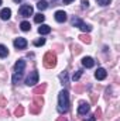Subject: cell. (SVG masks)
Segmentation results:
<instances>
[{
    "instance_id": "obj_1",
    "label": "cell",
    "mask_w": 120,
    "mask_h": 121,
    "mask_svg": "<svg viewBox=\"0 0 120 121\" xmlns=\"http://www.w3.org/2000/svg\"><path fill=\"white\" fill-rule=\"evenodd\" d=\"M69 110V94L68 90H61L58 94V111L61 114H65Z\"/></svg>"
},
{
    "instance_id": "obj_2",
    "label": "cell",
    "mask_w": 120,
    "mask_h": 121,
    "mask_svg": "<svg viewBox=\"0 0 120 121\" xmlns=\"http://www.w3.org/2000/svg\"><path fill=\"white\" fill-rule=\"evenodd\" d=\"M24 69H26V60L24 59H18L14 65V75H13V83L17 85L21 78H23V73H24Z\"/></svg>"
},
{
    "instance_id": "obj_3",
    "label": "cell",
    "mask_w": 120,
    "mask_h": 121,
    "mask_svg": "<svg viewBox=\"0 0 120 121\" xmlns=\"http://www.w3.org/2000/svg\"><path fill=\"white\" fill-rule=\"evenodd\" d=\"M55 65H57V55H55L52 51L47 52V54L44 55V66L48 68V69H52Z\"/></svg>"
},
{
    "instance_id": "obj_4",
    "label": "cell",
    "mask_w": 120,
    "mask_h": 121,
    "mask_svg": "<svg viewBox=\"0 0 120 121\" xmlns=\"http://www.w3.org/2000/svg\"><path fill=\"white\" fill-rule=\"evenodd\" d=\"M72 26L81 28V31H83V32H90V31H92V27H90L89 24H85V23H83L81 18H78V17H74V18H72Z\"/></svg>"
},
{
    "instance_id": "obj_5",
    "label": "cell",
    "mask_w": 120,
    "mask_h": 121,
    "mask_svg": "<svg viewBox=\"0 0 120 121\" xmlns=\"http://www.w3.org/2000/svg\"><path fill=\"white\" fill-rule=\"evenodd\" d=\"M42 99L41 97H38V96H35V99H34V103L30 106V113L31 114H38L40 111H41V107H42Z\"/></svg>"
},
{
    "instance_id": "obj_6",
    "label": "cell",
    "mask_w": 120,
    "mask_h": 121,
    "mask_svg": "<svg viewBox=\"0 0 120 121\" xmlns=\"http://www.w3.org/2000/svg\"><path fill=\"white\" fill-rule=\"evenodd\" d=\"M32 7H31L30 4H23L20 9H18V14L21 16V17H30V16H32Z\"/></svg>"
},
{
    "instance_id": "obj_7",
    "label": "cell",
    "mask_w": 120,
    "mask_h": 121,
    "mask_svg": "<svg viewBox=\"0 0 120 121\" xmlns=\"http://www.w3.org/2000/svg\"><path fill=\"white\" fill-rule=\"evenodd\" d=\"M38 72L37 70H32L30 75H28V78L26 79V85L27 86H34V85H37L38 83Z\"/></svg>"
},
{
    "instance_id": "obj_8",
    "label": "cell",
    "mask_w": 120,
    "mask_h": 121,
    "mask_svg": "<svg viewBox=\"0 0 120 121\" xmlns=\"http://www.w3.org/2000/svg\"><path fill=\"white\" fill-rule=\"evenodd\" d=\"M14 47H16L17 49H24V48L27 47V39H26V38H21V37L16 38V39H14Z\"/></svg>"
},
{
    "instance_id": "obj_9",
    "label": "cell",
    "mask_w": 120,
    "mask_h": 121,
    "mask_svg": "<svg viewBox=\"0 0 120 121\" xmlns=\"http://www.w3.org/2000/svg\"><path fill=\"white\" fill-rule=\"evenodd\" d=\"M90 110L89 104L88 103H85V101H82L81 104H79V107H78V113L81 114V116H85V114H88Z\"/></svg>"
},
{
    "instance_id": "obj_10",
    "label": "cell",
    "mask_w": 120,
    "mask_h": 121,
    "mask_svg": "<svg viewBox=\"0 0 120 121\" xmlns=\"http://www.w3.org/2000/svg\"><path fill=\"white\" fill-rule=\"evenodd\" d=\"M106 76H107V72L103 68H97V70L95 72V78L97 80H103V79H106Z\"/></svg>"
},
{
    "instance_id": "obj_11",
    "label": "cell",
    "mask_w": 120,
    "mask_h": 121,
    "mask_svg": "<svg viewBox=\"0 0 120 121\" xmlns=\"http://www.w3.org/2000/svg\"><path fill=\"white\" fill-rule=\"evenodd\" d=\"M55 20H57L58 23H65V21H66V13H65L64 10H58V11L55 13Z\"/></svg>"
},
{
    "instance_id": "obj_12",
    "label": "cell",
    "mask_w": 120,
    "mask_h": 121,
    "mask_svg": "<svg viewBox=\"0 0 120 121\" xmlns=\"http://www.w3.org/2000/svg\"><path fill=\"white\" fill-rule=\"evenodd\" d=\"M10 16H11V10H10V9H7V7H6V9H3V10L0 11V18H1V20H4V21H6V20H9V18H10Z\"/></svg>"
},
{
    "instance_id": "obj_13",
    "label": "cell",
    "mask_w": 120,
    "mask_h": 121,
    "mask_svg": "<svg viewBox=\"0 0 120 121\" xmlns=\"http://www.w3.org/2000/svg\"><path fill=\"white\" fill-rule=\"evenodd\" d=\"M82 65H83L85 68H92V66L95 65V60H93V58H90V56H85V58L82 59Z\"/></svg>"
},
{
    "instance_id": "obj_14",
    "label": "cell",
    "mask_w": 120,
    "mask_h": 121,
    "mask_svg": "<svg viewBox=\"0 0 120 121\" xmlns=\"http://www.w3.org/2000/svg\"><path fill=\"white\" fill-rule=\"evenodd\" d=\"M38 32L41 35H45V34H50L51 32V27L47 26V24H41V27H38Z\"/></svg>"
},
{
    "instance_id": "obj_15",
    "label": "cell",
    "mask_w": 120,
    "mask_h": 121,
    "mask_svg": "<svg viewBox=\"0 0 120 121\" xmlns=\"http://www.w3.org/2000/svg\"><path fill=\"white\" fill-rule=\"evenodd\" d=\"M45 90H47V83H42L41 86H38V87L34 89V94L35 96H40V94H42Z\"/></svg>"
},
{
    "instance_id": "obj_16",
    "label": "cell",
    "mask_w": 120,
    "mask_h": 121,
    "mask_svg": "<svg viewBox=\"0 0 120 121\" xmlns=\"http://www.w3.org/2000/svg\"><path fill=\"white\" fill-rule=\"evenodd\" d=\"M48 7V3L45 1V0H40L38 3H37V9L40 10V11H42V10H45Z\"/></svg>"
},
{
    "instance_id": "obj_17",
    "label": "cell",
    "mask_w": 120,
    "mask_h": 121,
    "mask_svg": "<svg viewBox=\"0 0 120 121\" xmlns=\"http://www.w3.org/2000/svg\"><path fill=\"white\" fill-rule=\"evenodd\" d=\"M23 114H24V107H23V106H18V107L14 110V116H16V117H23Z\"/></svg>"
},
{
    "instance_id": "obj_18",
    "label": "cell",
    "mask_w": 120,
    "mask_h": 121,
    "mask_svg": "<svg viewBox=\"0 0 120 121\" xmlns=\"http://www.w3.org/2000/svg\"><path fill=\"white\" fill-rule=\"evenodd\" d=\"M7 55H9V49H7L4 45L0 44V58H6Z\"/></svg>"
},
{
    "instance_id": "obj_19",
    "label": "cell",
    "mask_w": 120,
    "mask_h": 121,
    "mask_svg": "<svg viewBox=\"0 0 120 121\" xmlns=\"http://www.w3.org/2000/svg\"><path fill=\"white\" fill-rule=\"evenodd\" d=\"M44 20H45V16H44V14H41V13L35 14V17H34V21H35V23H38V24H40V23H42Z\"/></svg>"
},
{
    "instance_id": "obj_20",
    "label": "cell",
    "mask_w": 120,
    "mask_h": 121,
    "mask_svg": "<svg viewBox=\"0 0 120 121\" xmlns=\"http://www.w3.org/2000/svg\"><path fill=\"white\" fill-rule=\"evenodd\" d=\"M20 28L23 31H30L31 30V26H30V23L28 21H23L21 24H20Z\"/></svg>"
},
{
    "instance_id": "obj_21",
    "label": "cell",
    "mask_w": 120,
    "mask_h": 121,
    "mask_svg": "<svg viewBox=\"0 0 120 121\" xmlns=\"http://www.w3.org/2000/svg\"><path fill=\"white\" fill-rule=\"evenodd\" d=\"M79 38H81V41L82 42H85V44H90V37L89 35H86V34H82V35H79Z\"/></svg>"
},
{
    "instance_id": "obj_22",
    "label": "cell",
    "mask_w": 120,
    "mask_h": 121,
    "mask_svg": "<svg viewBox=\"0 0 120 121\" xmlns=\"http://www.w3.org/2000/svg\"><path fill=\"white\" fill-rule=\"evenodd\" d=\"M44 44H45V38H38V39L34 41V45L35 47H42Z\"/></svg>"
},
{
    "instance_id": "obj_23",
    "label": "cell",
    "mask_w": 120,
    "mask_h": 121,
    "mask_svg": "<svg viewBox=\"0 0 120 121\" xmlns=\"http://www.w3.org/2000/svg\"><path fill=\"white\" fill-rule=\"evenodd\" d=\"M82 73H83L82 70H76V73H74V76H72V80H74V82L79 80V78L82 76Z\"/></svg>"
},
{
    "instance_id": "obj_24",
    "label": "cell",
    "mask_w": 120,
    "mask_h": 121,
    "mask_svg": "<svg viewBox=\"0 0 120 121\" xmlns=\"http://www.w3.org/2000/svg\"><path fill=\"white\" fill-rule=\"evenodd\" d=\"M60 79L64 82V83H66V82H68V73H66V72L61 73V75H60Z\"/></svg>"
},
{
    "instance_id": "obj_25",
    "label": "cell",
    "mask_w": 120,
    "mask_h": 121,
    "mask_svg": "<svg viewBox=\"0 0 120 121\" xmlns=\"http://www.w3.org/2000/svg\"><path fill=\"white\" fill-rule=\"evenodd\" d=\"M4 106H7V100L4 96H0V107H4Z\"/></svg>"
},
{
    "instance_id": "obj_26",
    "label": "cell",
    "mask_w": 120,
    "mask_h": 121,
    "mask_svg": "<svg viewBox=\"0 0 120 121\" xmlns=\"http://www.w3.org/2000/svg\"><path fill=\"white\" fill-rule=\"evenodd\" d=\"M97 1V4H100V6H107L109 3H110V0H96Z\"/></svg>"
},
{
    "instance_id": "obj_27",
    "label": "cell",
    "mask_w": 120,
    "mask_h": 121,
    "mask_svg": "<svg viewBox=\"0 0 120 121\" xmlns=\"http://www.w3.org/2000/svg\"><path fill=\"white\" fill-rule=\"evenodd\" d=\"M82 7H83V9H88V7H89V1H88V0H83V1H82Z\"/></svg>"
},
{
    "instance_id": "obj_28",
    "label": "cell",
    "mask_w": 120,
    "mask_h": 121,
    "mask_svg": "<svg viewBox=\"0 0 120 121\" xmlns=\"http://www.w3.org/2000/svg\"><path fill=\"white\" fill-rule=\"evenodd\" d=\"M74 52H75V54H81V47H78V45L74 47Z\"/></svg>"
},
{
    "instance_id": "obj_29",
    "label": "cell",
    "mask_w": 120,
    "mask_h": 121,
    "mask_svg": "<svg viewBox=\"0 0 120 121\" xmlns=\"http://www.w3.org/2000/svg\"><path fill=\"white\" fill-rule=\"evenodd\" d=\"M71 1H74V0H64V3H65V4H69Z\"/></svg>"
},
{
    "instance_id": "obj_30",
    "label": "cell",
    "mask_w": 120,
    "mask_h": 121,
    "mask_svg": "<svg viewBox=\"0 0 120 121\" xmlns=\"http://www.w3.org/2000/svg\"><path fill=\"white\" fill-rule=\"evenodd\" d=\"M95 120H96V117H95V116H92V117H90L88 121H95Z\"/></svg>"
},
{
    "instance_id": "obj_31",
    "label": "cell",
    "mask_w": 120,
    "mask_h": 121,
    "mask_svg": "<svg viewBox=\"0 0 120 121\" xmlns=\"http://www.w3.org/2000/svg\"><path fill=\"white\" fill-rule=\"evenodd\" d=\"M14 3H21V1H24V0H13Z\"/></svg>"
},
{
    "instance_id": "obj_32",
    "label": "cell",
    "mask_w": 120,
    "mask_h": 121,
    "mask_svg": "<svg viewBox=\"0 0 120 121\" xmlns=\"http://www.w3.org/2000/svg\"><path fill=\"white\" fill-rule=\"evenodd\" d=\"M57 121H66V120H65L64 117H61V118H58V120H57Z\"/></svg>"
},
{
    "instance_id": "obj_33",
    "label": "cell",
    "mask_w": 120,
    "mask_h": 121,
    "mask_svg": "<svg viewBox=\"0 0 120 121\" xmlns=\"http://www.w3.org/2000/svg\"><path fill=\"white\" fill-rule=\"evenodd\" d=\"M0 6H1V0H0Z\"/></svg>"
}]
</instances>
